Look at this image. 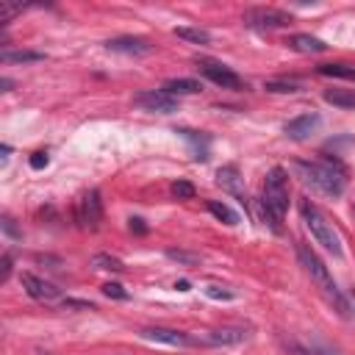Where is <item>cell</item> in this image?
Returning a JSON list of instances; mask_svg holds the SVG:
<instances>
[{
  "instance_id": "836d02e7",
  "label": "cell",
  "mask_w": 355,
  "mask_h": 355,
  "mask_svg": "<svg viewBox=\"0 0 355 355\" xmlns=\"http://www.w3.org/2000/svg\"><path fill=\"white\" fill-rule=\"evenodd\" d=\"M136 227V233H144V225H141V219H130V230Z\"/></svg>"
},
{
  "instance_id": "83f0119b",
  "label": "cell",
  "mask_w": 355,
  "mask_h": 355,
  "mask_svg": "<svg viewBox=\"0 0 355 355\" xmlns=\"http://www.w3.org/2000/svg\"><path fill=\"white\" fill-rule=\"evenodd\" d=\"M202 291H205V297H211V300H233V297H236V291H233V288H225V286H205Z\"/></svg>"
},
{
  "instance_id": "7402d4cb",
  "label": "cell",
  "mask_w": 355,
  "mask_h": 355,
  "mask_svg": "<svg viewBox=\"0 0 355 355\" xmlns=\"http://www.w3.org/2000/svg\"><path fill=\"white\" fill-rule=\"evenodd\" d=\"M175 36L183 42H191V44H208L211 42V33L202 28H175Z\"/></svg>"
},
{
  "instance_id": "3957f363",
  "label": "cell",
  "mask_w": 355,
  "mask_h": 355,
  "mask_svg": "<svg viewBox=\"0 0 355 355\" xmlns=\"http://www.w3.org/2000/svg\"><path fill=\"white\" fill-rule=\"evenodd\" d=\"M297 258H300V266H302V269L311 275V280L319 286V291L336 305V311H338L341 316H349V302H347V297L338 291V286H336L330 269H327L324 261L316 255V250H313L311 244L300 241V244H297Z\"/></svg>"
},
{
  "instance_id": "ba28073f",
  "label": "cell",
  "mask_w": 355,
  "mask_h": 355,
  "mask_svg": "<svg viewBox=\"0 0 355 355\" xmlns=\"http://www.w3.org/2000/svg\"><path fill=\"white\" fill-rule=\"evenodd\" d=\"M200 75L208 78L211 83L222 86V89H244V78L239 72H233L230 67L219 64V61H200Z\"/></svg>"
},
{
  "instance_id": "8d00e7d4",
  "label": "cell",
  "mask_w": 355,
  "mask_h": 355,
  "mask_svg": "<svg viewBox=\"0 0 355 355\" xmlns=\"http://www.w3.org/2000/svg\"><path fill=\"white\" fill-rule=\"evenodd\" d=\"M175 288H178V291H189V280H180V283H175Z\"/></svg>"
},
{
  "instance_id": "44dd1931",
  "label": "cell",
  "mask_w": 355,
  "mask_h": 355,
  "mask_svg": "<svg viewBox=\"0 0 355 355\" xmlns=\"http://www.w3.org/2000/svg\"><path fill=\"white\" fill-rule=\"evenodd\" d=\"M319 75L324 78H341V80H355V67L352 64H322Z\"/></svg>"
},
{
  "instance_id": "4fadbf2b",
  "label": "cell",
  "mask_w": 355,
  "mask_h": 355,
  "mask_svg": "<svg viewBox=\"0 0 355 355\" xmlns=\"http://www.w3.org/2000/svg\"><path fill=\"white\" fill-rule=\"evenodd\" d=\"M319 114H300V116H294V119H288L286 122V136L288 139H308L316 128H319Z\"/></svg>"
},
{
  "instance_id": "277c9868",
  "label": "cell",
  "mask_w": 355,
  "mask_h": 355,
  "mask_svg": "<svg viewBox=\"0 0 355 355\" xmlns=\"http://www.w3.org/2000/svg\"><path fill=\"white\" fill-rule=\"evenodd\" d=\"M300 214H302V222H305V227L311 230L313 241L322 244V250H327L333 258H341V255H344L341 239H338L333 222H327V216L319 211V205L311 202V200H302V202H300Z\"/></svg>"
},
{
  "instance_id": "7a4b0ae2",
  "label": "cell",
  "mask_w": 355,
  "mask_h": 355,
  "mask_svg": "<svg viewBox=\"0 0 355 355\" xmlns=\"http://www.w3.org/2000/svg\"><path fill=\"white\" fill-rule=\"evenodd\" d=\"M294 169L319 194H327V197L344 194L347 178H344V169L338 161H327V158L324 161H294Z\"/></svg>"
},
{
  "instance_id": "5bb4252c",
  "label": "cell",
  "mask_w": 355,
  "mask_h": 355,
  "mask_svg": "<svg viewBox=\"0 0 355 355\" xmlns=\"http://www.w3.org/2000/svg\"><path fill=\"white\" fill-rule=\"evenodd\" d=\"M286 44H288L291 50H297V53H324V50H327V44H324L322 39L311 36V33H291Z\"/></svg>"
},
{
  "instance_id": "f546056e",
  "label": "cell",
  "mask_w": 355,
  "mask_h": 355,
  "mask_svg": "<svg viewBox=\"0 0 355 355\" xmlns=\"http://www.w3.org/2000/svg\"><path fill=\"white\" fill-rule=\"evenodd\" d=\"M22 11V6H17V3H8V0H3L0 3V22H8L14 14H19Z\"/></svg>"
},
{
  "instance_id": "7c38bea8",
  "label": "cell",
  "mask_w": 355,
  "mask_h": 355,
  "mask_svg": "<svg viewBox=\"0 0 355 355\" xmlns=\"http://www.w3.org/2000/svg\"><path fill=\"white\" fill-rule=\"evenodd\" d=\"M22 286H25V291H28L33 300H42V302H53V300H58V294H61L53 283L42 280V277L33 275V272H22Z\"/></svg>"
},
{
  "instance_id": "603a6c76",
  "label": "cell",
  "mask_w": 355,
  "mask_h": 355,
  "mask_svg": "<svg viewBox=\"0 0 355 355\" xmlns=\"http://www.w3.org/2000/svg\"><path fill=\"white\" fill-rule=\"evenodd\" d=\"M92 266L100 269V272H122V269H125L122 261L114 258V255H108V252H97V255L92 258Z\"/></svg>"
},
{
  "instance_id": "30bf717a",
  "label": "cell",
  "mask_w": 355,
  "mask_h": 355,
  "mask_svg": "<svg viewBox=\"0 0 355 355\" xmlns=\"http://www.w3.org/2000/svg\"><path fill=\"white\" fill-rule=\"evenodd\" d=\"M141 338L147 341H155V344H166V347H189L191 344V333H183V330H175V327H141L139 330Z\"/></svg>"
},
{
  "instance_id": "4316f807",
  "label": "cell",
  "mask_w": 355,
  "mask_h": 355,
  "mask_svg": "<svg viewBox=\"0 0 355 355\" xmlns=\"http://www.w3.org/2000/svg\"><path fill=\"white\" fill-rule=\"evenodd\" d=\"M172 194H175L178 200H191V197H194V186H191L189 180H175V183H172Z\"/></svg>"
},
{
  "instance_id": "d4e9b609",
  "label": "cell",
  "mask_w": 355,
  "mask_h": 355,
  "mask_svg": "<svg viewBox=\"0 0 355 355\" xmlns=\"http://www.w3.org/2000/svg\"><path fill=\"white\" fill-rule=\"evenodd\" d=\"M166 258L169 261H178V263H186V266L200 263V255L197 252H186V250H166Z\"/></svg>"
},
{
  "instance_id": "8992f818",
  "label": "cell",
  "mask_w": 355,
  "mask_h": 355,
  "mask_svg": "<svg viewBox=\"0 0 355 355\" xmlns=\"http://www.w3.org/2000/svg\"><path fill=\"white\" fill-rule=\"evenodd\" d=\"M247 336L250 333L244 327H216V330L194 333L191 344H200V347H233V344H241Z\"/></svg>"
},
{
  "instance_id": "e575fe53",
  "label": "cell",
  "mask_w": 355,
  "mask_h": 355,
  "mask_svg": "<svg viewBox=\"0 0 355 355\" xmlns=\"http://www.w3.org/2000/svg\"><path fill=\"white\" fill-rule=\"evenodd\" d=\"M347 302H349V311L355 313V288H349V294H347Z\"/></svg>"
},
{
  "instance_id": "ffe728a7",
  "label": "cell",
  "mask_w": 355,
  "mask_h": 355,
  "mask_svg": "<svg viewBox=\"0 0 355 355\" xmlns=\"http://www.w3.org/2000/svg\"><path fill=\"white\" fill-rule=\"evenodd\" d=\"M208 211L219 219V222H225V225H239V214L227 205V202H219V200H208Z\"/></svg>"
},
{
  "instance_id": "52a82bcc",
  "label": "cell",
  "mask_w": 355,
  "mask_h": 355,
  "mask_svg": "<svg viewBox=\"0 0 355 355\" xmlns=\"http://www.w3.org/2000/svg\"><path fill=\"white\" fill-rule=\"evenodd\" d=\"M244 22L255 31H275V28H286L291 22V17L286 11H277V8H247L244 11Z\"/></svg>"
},
{
  "instance_id": "4dcf8cb0",
  "label": "cell",
  "mask_w": 355,
  "mask_h": 355,
  "mask_svg": "<svg viewBox=\"0 0 355 355\" xmlns=\"http://www.w3.org/2000/svg\"><path fill=\"white\" fill-rule=\"evenodd\" d=\"M3 230H6V236H11V239H22V230H17V225H14V219L11 216H3Z\"/></svg>"
},
{
  "instance_id": "9a60e30c",
  "label": "cell",
  "mask_w": 355,
  "mask_h": 355,
  "mask_svg": "<svg viewBox=\"0 0 355 355\" xmlns=\"http://www.w3.org/2000/svg\"><path fill=\"white\" fill-rule=\"evenodd\" d=\"M200 89H202V86H200V80H194V78H172V80L164 83V92L172 94V97H180V94H197Z\"/></svg>"
},
{
  "instance_id": "cb8c5ba5",
  "label": "cell",
  "mask_w": 355,
  "mask_h": 355,
  "mask_svg": "<svg viewBox=\"0 0 355 355\" xmlns=\"http://www.w3.org/2000/svg\"><path fill=\"white\" fill-rule=\"evenodd\" d=\"M263 89L266 92H277V94H291V92H300V83L297 80H266Z\"/></svg>"
},
{
  "instance_id": "d590c367",
  "label": "cell",
  "mask_w": 355,
  "mask_h": 355,
  "mask_svg": "<svg viewBox=\"0 0 355 355\" xmlns=\"http://www.w3.org/2000/svg\"><path fill=\"white\" fill-rule=\"evenodd\" d=\"M0 89H3V92H11V80H8V78H3V80H0Z\"/></svg>"
},
{
  "instance_id": "9c48e42d",
  "label": "cell",
  "mask_w": 355,
  "mask_h": 355,
  "mask_svg": "<svg viewBox=\"0 0 355 355\" xmlns=\"http://www.w3.org/2000/svg\"><path fill=\"white\" fill-rule=\"evenodd\" d=\"M133 105H139L141 111L172 114V111H178V97L166 94L164 89H147V92H141V94L133 97Z\"/></svg>"
},
{
  "instance_id": "e0dca14e",
  "label": "cell",
  "mask_w": 355,
  "mask_h": 355,
  "mask_svg": "<svg viewBox=\"0 0 355 355\" xmlns=\"http://www.w3.org/2000/svg\"><path fill=\"white\" fill-rule=\"evenodd\" d=\"M178 133H180V136L194 147V158H197V161H205V158H208V144H211V139H208L205 133L186 130V128H183V130H178Z\"/></svg>"
},
{
  "instance_id": "2e32d148",
  "label": "cell",
  "mask_w": 355,
  "mask_h": 355,
  "mask_svg": "<svg viewBox=\"0 0 355 355\" xmlns=\"http://www.w3.org/2000/svg\"><path fill=\"white\" fill-rule=\"evenodd\" d=\"M216 183H219V186H225L227 191H233L236 197H244V194H241V178H239V166H233V164L222 166V169L216 172Z\"/></svg>"
},
{
  "instance_id": "1f68e13d",
  "label": "cell",
  "mask_w": 355,
  "mask_h": 355,
  "mask_svg": "<svg viewBox=\"0 0 355 355\" xmlns=\"http://www.w3.org/2000/svg\"><path fill=\"white\" fill-rule=\"evenodd\" d=\"M47 161H50V158H47V153H44V150H39V153H33V155H31V166H33V169H44V166H47Z\"/></svg>"
},
{
  "instance_id": "d6986e66",
  "label": "cell",
  "mask_w": 355,
  "mask_h": 355,
  "mask_svg": "<svg viewBox=\"0 0 355 355\" xmlns=\"http://www.w3.org/2000/svg\"><path fill=\"white\" fill-rule=\"evenodd\" d=\"M324 100L336 108H355V89H327Z\"/></svg>"
},
{
  "instance_id": "8fae6325",
  "label": "cell",
  "mask_w": 355,
  "mask_h": 355,
  "mask_svg": "<svg viewBox=\"0 0 355 355\" xmlns=\"http://www.w3.org/2000/svg\"><path fill=\"white\" fill-rule=\"evenodd\" d=\"M105 47L111 53H122V55H133V58L153 53V44L144 36H116V39H108Z\"/></svg>"
},
{
  "instance_id": "5b68a950",
  "label": "cell",
  "mask_w": 355,
  "mask_h": 355,
  "mask_svg": "<svg viewBox=\"0 0 355 355\" xmlns=\"http://www.w3.org/2000/svg\"><path fill=\"white\" fill-rule=\"evenodd\" d=\"M75 222L86 230H97L100 222H103V200H100V191L97 189H89L78 197L75 202Z\"/></svg>"
},
{
  "instance_id": "6da1fadb",
  "label": "cell",
  "mask_w": 355,
  "mask_h": 355,
  "mask_svg": "<svg viewBox=\"0 0 355 355\" xmlns=\"http://www.w3.org/2000/svg\"><path fill=\"white\" fill-rule=\"evenodd\" d=\"M261 211L272 233H283V219L288 211V172L283 166H272L263 180L261 194Z\"/></svg>"
},
{
  "instance_id": "ac0fdd59",
  "label": "cell",
  "mask_w": 355,
  "mask_h": 355,
  "mask_svg": "<svg viewBox=\"0 0 355 355\" xmlns=\"http://www.w3.org/2000/svg\"><path fill=\"white\" fill-rule=\"evenodd\" d=\"M42 58H44V53H36V50H3L0 53L3 64H33Z\"/></svg>"
},
{
  "instance_id": "484cf974",
  "label": "cell",
  "mask_w": 355,
  "mask_h": 355,
  "mask_svg": "<svg viewBox=\"0 0 355 355\" xmlns=\"http://www.w3.org/2000/svg\"><path fill=\"white\" fill-rule=\"evenodd\" d=\"M297 352H302V355H338V349H333L330 344H319V341H313L308 347H297Z\"/></svg>"
},
{
  "instance_id": "74e56055",
  "label": "cell",
  "mask_w": 355,
  "mask_h": 355,
  "mask_svg": "<svg viewBox=\"0 0 355 355\" xmlns=\"http://www.w3.org/2000/svg\"><path fill=\"white\" fill-rule=\"evenodd\" d=\"M39 355H50V352H39Z\"/></svg>"
},
{
  "instance_id": "d6a6232c",
  "label": "cell",
  "mask_w": 355,
  "mask_h": 355,
  "mask_svg": "<svg viewBox=\"0 0 355 355\" xmlns=\"http://www.w3.org/2000/svg\"><path fill=\"white\" fill-rule=\"evenodd\" d=\"M8 275H11V255L6 252V255H3V272H0V283H6V280H8Z\"/></svg>"
},
{
  "instance_id": "f1b7e54d",
  "label": "cell",
  "mask_w": 355,
  "mask_h": 355,
  "mask_svg": "<svg viewBox=\"0 0 355 355\" xmlns=\"http://www.w3.org/2000/svg\"><path fill=\"white\" fill-rule=\"evenodd\" d=\"M103 294L111 297V300H128V297H130L119 283H105V286H103Z\"/></svg>"
}]
</instances>
